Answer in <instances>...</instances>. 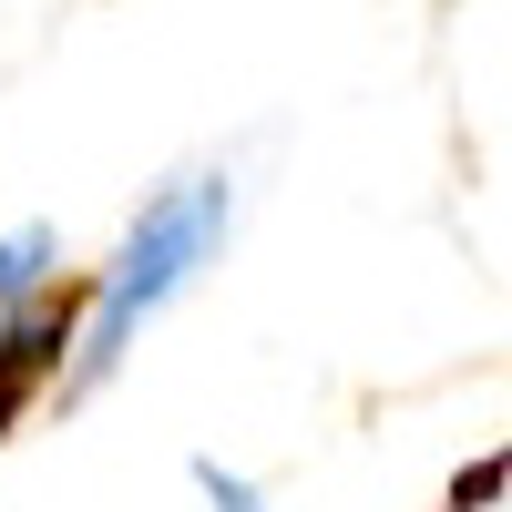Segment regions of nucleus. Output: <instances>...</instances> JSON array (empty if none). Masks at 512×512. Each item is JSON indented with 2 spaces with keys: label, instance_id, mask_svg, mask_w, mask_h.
<instances>
[{
  "label": "nucleus",
  "instance_id": "nucleus-1",
  "mask_svg": "<svg viewBox=\"0 0 512 512\" xmlns=\"http://www.w3.org/2000/svg\"><path fill=\"white\" fill-rule=\"evenodd\" d=\"M216 226H226V185H175L134 236H123L113 277H103V308H93V338H82V369H113V359H123L134 318L164 308V297L185 287V267L216 246Z\"/></svg>",
  "mask_w": 512,
  "mask_h": 512
},
{
  "label": "nucleus",
  "instance_id": "nucleus-2",
  "mask_svg": "<svg viewBox=\"0 0 512 512\" xmlns=\"http://www.w3.org/2000/svg\"><path fill=\"white\" fill-rule=\"evenodd\" d=\"M62 349H72V308H62V297H21V308H0V410H21V390Z\"/></svg>",
  "mask_w": 512,
  "mask_h": 512
},
{
  "label": "nucleus",
  "instance_id": "nucleus-3",
  "mask_svg": "<svg viewBox=\"0 0 512 512\" xmlns=\"http://www.w3.org/2000/svg\"><path fill=\"white\" fill-rule=\"evenodd\" d=\"M41 267H52V226H21V236H0V308L41 297Z\"/></svg>",
  "mask_w": 512,
  "mask_h": 512
},
{
  "label": "nucleus",
  "instance_id": "nucleus-4",
  "mask_svg": "<svg viewBox=\"0 0 512 512\" xmlns=\"http://www.w3.org/2000/svg\"><path fill=\"white\" fill-rule=\"evenodd\" d=\"M195 492L216 502V512H267V502H256V482H246V472H226V461H195Z\"/></svg>",
  "mask_w": 512,
  "mask_h": 512
},
{
  "label": "nucleus",
  "instance_id": "nucleus-5",
  "mask_svg": "<svg viewBox=\"0 0 512 512\" xmlns=\"http://www.w3.org/2000/svg\"><path fill=\"white\" fill-rule=\"evenodd\" d=\"M492 492H502V461H482V472H461V482H451V512H472V502H492Z\"/></svg>",
  "mask_w": 512,
  "mask_h": 512
}]
</instances>
